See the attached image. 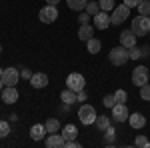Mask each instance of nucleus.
I'll return each instance as SVG.
<instances>
[{
    "label": "nucleus",
    "mask_w": 150,
    "mask_h": 148,
    "mask_svg": "<svg viewBox=\"0 0 150 148\" xmlns=\"http://www.w3.org/2000/svg\"><path fill=\"white\" fill-rule=\"evenodd\" d=\"M132 32H134L136 36L150 34V16H142V14H138V16L132 20Z\"/></svg>",
    "instance_id": "f257e3e1"
},
{
    "label": "nucleus",
    "mask_w": 150,
    "mask_h": 148,
    "mask_svg": "<svg viewBox=\"0 0 150 148\" xmlns=\"http://www.w3.org/2000/svg\"><path fill=\"white\" fill-rule=\"evenodd\" d=\"M108 58H110V62L114 66H122V64H126L128 60H130V54H128V48H124V46L120 44V46H116V48L110 50Z\"/></svg>",
    "instance_id": "f03ea898"
},
{
    "label": "nucleus",
    "mask_w": 150,
    "mask_h": 148,
    "mask_svg": "<svg viewBox=\"0 0 150 148\" xmlns=\"http://www.w3.org/2000/svg\"><path fill=\"white\" fill-rule=\"evenodd\" d=\"M96 110H94V106L90 104H82L80 108H78V118H80L82 124H94V120H96Z\"/></svg>",
    "instance_id": "7ed1b4c3"
},
{
    "label": "nucleus",
    "mask_w": 150,
    "mask_h": 148,
    "mask_svg": "<svg viewBox=\"0 0 150 148\" xmlns=\"http://www.w3.org/2000/svg\"><path fill=\"white\" fill-rule=\"evenodd\" d=\"M128 16H130V6H126V4H120V6H114L112 16H110V22L118 26V24L124 22Z\"/></svg>",
    "instance_id": "20e7f679"
},
{
    "label": "nucleus",
    "mask_w": 150,
    "mask_h": 148,
    "mask_svg": "<svg viewBox=\"0 0 150 148\" xmlns=\"http://www.w3.org/2000/svg\"><path fill=\"white\" fill-rule=\"evenodd\" d=\"M66 86H68L70 90L74 92H80L86 88V80H84V76L82 74H78V72H72L68 78H66Z\"/></svg>",
    "instance_id": "39448f33"
},
{
    "label": "nucleus",
    "mask_w": 150,
    "mask_h": 148,
    "mask_svg": "<svg viewBox=\"0 0 150 148\" xmlns=\"http://www.w3.org/2000/svg\"><path fill=\"white\" fill-rule=\"evenodd\" d=\"M38 18H40V22H44V24H52L54 20L58 18V10H56V6H44V8H40V12H38Z\"/></svg>",
    "instance_id": "423d86ee"
},
{
    "label": "nucleus",
    "mask_w": 150,
    "mask_h": 148,
    "mask_svg": "<svg viewBox=\"0 0 150 148\" xmlns=\"http://www.w3.org/2000/svg\"><path fill=\"white\" fill-rule=\"evenodd\" d=\"M132 82H134V86L148 84V68L146 66H136L134 72H132Z\"/></svg>",
    "instance_id": "0eeeda50"
},
{
    "label": "nucleus",
    "mask_w": 150,
    "mask_h": 148,
    "mask_svg": "<svg viewBox=\"0 0 150 148\" xmlns=\"http://www.w3.org/2000/svg\"><path fill=\"white\" fill-rule=\"evenodd\" d=\"M18 80H20V70L4 68V74H2V82H4V86H16Z\"/></svg>",
    "instance_id": "6e6552de"
},
{
    "label": "nucleus",
    "mask_w": 150,
    "mask_h": 148,
    "mask_svg": "<svg viewBox=\"0 0 150 148\" xmlns=\"http://www.w3.org/2000/svg\"><path fill=\"white\" fill-rule=\"evenodd\" d=\"M110 110H112V118H114L116 122H126L128 116H130V112H128V108H126V104H114Z\"/></svg>",
    "instance_id": "1a4fd4ad"
},
{
    "label": "nucleus",
    "mask_w": 150,
    "mask_h": 148,
    "mask_svg": "<svg viewBox=\"0 0 150 148\" xmlns=\"http://www.w3.org/2000/svg\"><path fill=\"white\" fill-rule=\"evenodd\" d=\"M110 16L106 14V10H100L98 14H94V26L98 28V30H106L108 26H110Z\"/></svg>",
    "instance_id": "9d476101"
},
{
    "label": "nucleus",
    "mask_w": 150,
    "mask_h": 148,
    "mask_svg": "<svg viewBox=\"0 0 150 148\" xmlns=\"http://www.w3.org/2000/svg\"><path fill=\"white\" fill-rule=\"evenodd\" d=\"M16 100H18V90L14 86H4V90H2V102L14 104Z\"/></svg>",
    "instance_id": "9b49d317"
},
{
    "label": "nucleus",
    "mask_w": 150,
    "mask_h": 148,
    "mask_svg": "<svg viewBox=\"0 0 150 148\" xmlns=\"http://www.w3.org/2000/svg\"><path fill=\"white\" fill-rule=\"evenodd\" d=\"M120 44L124 46V48H132V46H136V34L132 32V28H130V30H124V32L120 34Z\"/></svg>",
    "instance_id": "f8f14e48"
},
{
    "label": "nucleus",
    "mask_w": 150,
    "mask_h": 148,
    "mask_svg": "<svg viewBox=\"0 0 150 148\" xmlns=\"http://www.w3.org/2000/svg\"><path fill=\"white\" fill-rule=\"evenodd\" d=\"M46 146L48 148H58V146H66V140L62 134H56V132H52V134H48L46 138Z\"/></svg>",
    "instance_id": "ddd939ff"
},
{
    "label": "nucleus",
    "mask_w": 150,
    "mask_h": 148,
    "mask_svg": "<svg viewBox=\"0 0 150 148\" xmlns=\"http://www.w3.org/2000/svg\"><path fill=\"white\" fill-rule=\"evenodd\" d=\"M30 84H32L34 88H46L48 86V76L44 72H36V74H32V78H30Z\"/></svg>",
    "instance_id": "4468645a"
},
{
    "label": "nucleus",
    "mask_w": 150,
    "mask_h": 148,
    "mask_svg": "<svg viewBox=\"0 0 150 148\" xmlns=\"http://www.w3.org/2000/svg\"><path fill=\"white\" fill-rule=\"evenodd\" d=\"M128 122H130L132 128H144V126H146V118H144L140 112H134V114L128 116Z\"/></svg>",
    "instance_id": "2eb2a0df"
},
{
    "label": "nucleus",
    "mask_w": 150,
    "mask_h": 148,
    "mask_svg": "<svg viewBox=\"0 0 150 148\" xmlns=\"http://www.w3.org/2000/svg\"><path fill=\"white\" fill-rule=\"evenodd\" d=\"M46 134L48 132H46V126L44 124H34L30 128V138H32V140H42Z\"/></svg>",
    "instance_id": "dca6fc26"
},
{
    "label": "nucleus",
    "mask_w": 150,
    "mask_h": 148,
    "mask_svg": "<svg viewBox=\"0 0 150 148\" xmlns=\"http://www.w3.org/2000/svg\"><path fill=\"white\" fill-rule=\"evenodd\" d=\"M60 100L64 104H74V102H78V94L74 90H70V88H66V90L60 92Z\"/></svg>",
    "instance_id": "f3484780"
},
{
    "label": "nucleus",
    "mask_w": 150,
    "mask_h": 148,
    "mask_svg": "<svg viewBox=\"0 0 150 148\" xmlns=\"http://www.w3.org/2000/svg\"><path fill=\"white\" fill-rule=\"evenodd\" d=\"M92 36H94V28L90 24H82L80 28H78V38H80V40L86 42V40H90Z\"/></svg>",
    "instance_id": "a211bd4d"
},
{
    "label": "nucleus",
    "mask_w": 150,
    "mask_h": 148,
    "mask_svg": "<svg viewBox=\"0 0 150 148\" xmlns=\"http://www.w3.org/2000/svg\"><path fill=\"white\" fill-rule=\"evenodd\" d=\"M86 48H88V52L90 54H98L100 52V48H102V44H100V40L98 38H90V40H86Z\"/></svg>",
    "instance_id": "6ab92c4d"
},
{
    "label": "nucleus",
    "mask_w": 150,
    "mask_h": 148,
    "mask_svg": "<svg viewBox=\"0 0 150 148\" xmlns=\"http://www.w3.org/2000/svg\"><path fill=\"white\" fill-rule=\"evenodd\" d=\"M76 134H78V130H76L74 124H66L64 128H62V136H64V140H74Z\"/></svg>",
    "instance_id": "aec40b11"
},
{
    "label": "nucleus",
    "mask_w": 150,
    "mask_h": 148,
    "mask_svg": "<svg viewBox=\"0 0 150 148\" xmlns=\"http://www.w3.org/2000/svg\"><path fill=\"white\" fill-rule=\"evenodd\" d=\"M66 2H68L70 10H76V12L86 10V4H88V0H66Z\"/></svg>",
    "instance_id": "412c9836"
},
{
    "label": "nucleus",
    "mask_w": 150,
    "mask_h": 148,
    "mask_svg": "<svg viewBox=\"0 0 150 148\" xmlns=\"http://www.w3.org/2000/svg\"><path fill=\"white\" fill-rule=\"evenodd\" d=\"M94 126H96L100 132H104V130L110 126V118H108V116H104V114H102V116H96V120H94Z\"/></svg>",
    "instance_id": "4be33fe9"
},
{
    "label": "nucleus",
    "mask_w": 150,
    "mask_h": 148,
    "mask_svg": "<svg viewBox=\"0 0 150 148\" xmlns=\"http://www.w3.org/2000/svg\"><path fill=\"white\" fill-rule=\"evenodd\" d=\"M44 126H46L48 134H52V132H58V130H60V122H58V118H48Z\"/></svg>",
    "instance_id": "5701e85b"
},
{
    "label": "nucleus",
    "mask_w": 150,
    "mask_h": 148,
    "mask_svg": "<svg viewBox=\"0 0 150 148\" xmlns=\"http://www.w3.org/2000/svg\"><path fill=\"white\" fill-rule=\"evenodd\" d=\"M98 4H100V10H106V12H112L116 6L114 0H98Z\"/></svg>",
    "instance_id": "b1692460"
},
{
    "label": "nucleus",
    "mask_w": 150,
    "mask_h": 148,
    "mask_svg": "<svg viewBox=\"0 0 150 148\" xmlns=\"http://www.w3.org/2000/svg\"><path fill=\"white\" fill-rule=\"evenodd\" d=\"M136 8H138V14H142V16H150V2L148 0H142Z\"/></svg>",
    "instance_id": "393cba45"
},
{
    "label": "nucleus",
    "mask_w": 150,
    "mask_h": 148,
    "mask_svg": "<svg viewBox=\"0 0 150 148\" xmlns=\"http://www.w3.org/2000/svg\"><path fill=\"white\" fill-rule=\"evenodd\" d=\"M86 12H88L90 16L98 14V12H100V4H98V2H94V0H90V2L86 4Z\"/></svg>",
    "instance_id": "a878e982"
},
{
    "label": "nucleus",
    "mask_w": 150,
    "mask_h": 148,
    "mask_svg": "<svg viewBox=\"0 0 150 148\" xmlns=\"http://www.w3.org/2000/svg\"><path fill=\"white\" fill-rule=\"evenodd\" d=\"M114 100H116V104H126V100H128L126 90H116L114 92Z\"/></svg>",
    "instance_id": "bb28decb"
},
{
    "label": "nucleus",
    "mask_w": 150,
    "mask_h": 148,
    "mask_svg": "<svg viewBox=\"0 0 150 148\" xmlns=\"http://www.w3.org/2000/svg\"><path fill=\"white\" fill-rule=\"evenodd\" d=\"M10 134V124L6 120H0V138H6Z\"/></svg>",
    "instance_id": "cd10ccee"
},
{
    "label": "nucleus",
    "mask_w": 150,
    "mask_h": 148,
    "mask_svg": "<svg viewBox=\"0 0 150 148\" xmlns=\"http://www.w3.org/2000/svg\"><path fill=\"white\" fill-rule=\"evenodd\" d=\"M134 146H138V148H146V146H150V142H148V138L146 136H136V140H134Z\"/></svg>",
    "instance_id": "c85d7f7f"
},
{
    "label": "nucleus",
    "mask_w": 150,
    "mask_h": 148,
    "mask_svg": "<svg viewBox=\"0 0 150 148\" xmlns=\"http://www.w3.org/2000/svg\"><path fill=\"white\" fill-rule=\"evenodd\" d=\"M128 54H130L132 60H138V58L142 56V50H140L138 46H132V48H128Z\"/></svg>",
    "instance_id": "c756f323"
},
{
    "label": "nucleus",
    "mask_w": 150,
    "mask_h": 148,
    "mask_svg": "<svg viewBox=\"0 0 150 148\" xmlns=\"http://www.w3.org/2000/svg\"><path fill=\"white\" fill-rule=\"evenodd\" d=\"M114 128H112V126H108V128H106V130H104V136H106V142H108V144H112V142H114Z\"/></svg>",
    "instance_id": "7c9ffc66"
},
{
    "label": "nucleus",
    "mask_w": 150,
    "mask_h": 148,
    "mask_svg": "<svg viewBox=\"0 0 150 148\" xmlns=\"http://www.w3.org/2000/svg\"><path fill=\"white\" fill-rule=\"evenodd\" d=\"M140 98H142V100H150V84L140 86Z\"/></svg>",
    "instance_id": "2f4dec72"
},
{
    "label": "nucleus",
    "mask_w": 150,
    "mask_h": 148,
    "mask_svg": "<svg viewBox=\"0 0 150 148\" xmlns=\"http://www.w3.org/2000/svg\"><path fill=\"white\" fill-rule=\"evenodd\" d=\"M104 106H106V108H112V106H114L116 104V100H114V94H106V96H104Z\"/></svg>",
    "instance_id": "473e14b6"
},
{
    "label": "nucleus",
    "mask_w": 150,
    "mask_h": 148,
    "mask_svg": "<svg viewBox=\"0 0 150 148\" xmlns=\"http://www.w3.org/2000/svg\"><path fill=\"white\" fill-rule=\"evenodd\" d=\"M78 20H80L82 24H88V22H90V14H88V12H80Z\"/></svg>",
    "instance_id": "72a5a7b5"
},
{
    "label": "nucleus",
    "mask_w": 150,
    "mask_h": 148,
    "mask_svg": "<svg viewBox=\"0 0 150 148\" xmlns=\"http://www.w3.org/2000/svg\"><path fill=\"white\" fill-rule=\"evenodd\" d=\"M20 76H22V78H28V80H30V78H32V72H30L28 68H22V70H20Z\"/></svg>",
    "instance_id": "f704fd0d"
},
{
    "label": "nucleus",
    "mask_w": 150,
    "mask_h": 148,
    "mask_svg": "<svg viewBox=\"0 0 150 148\" xmlns=\"http://www.w3.org/2000/svg\"><path fill=\"white\" fill-rule=\"evenodd\" d=\"M80 144L76 142V140H66V148H78Z\"/></svg>",
    "instance_id": "c9c22d12"
},
{
    "label": "nucleus",
    "mask_w": 150,
    "mask_h": 148,
    "mask_svg": "<svg viewBox=\"0 0 150 148\" xmlns=\"http://www.w3.org/2000/svg\"><path fill=\"white\" fill-rule=\"evenodd\" d=\"M78 94V102H84L86 100V90H80V92H76Z\"/></svg>",
    "instance_id": "e433bc0d"
},
{
    "label": "nucleus",
    "mask_w": 150,
    "mask_h": 148,
    "mask_svg": "<svg viewBox=\"0 0 150 148\" xmlns=\"http://www.w3.org/2000/svg\"><path fill=\"white\" fill-rule=\"evenodd\" d=\"M124 4L130 6V8H134V6H138V0H124Z\"/></svg>",
    "instance_id": "4c0bfd02"
},
{
    "label": "nucleus",
    "mask_w": 150,
    "mask_h": 148,
    "mask_svg": "<svg viewBox=\"0 0 150 148\" xmlns=\"http://www.w3.org/2000/svg\"><path fill=\"white\" fill-rule=\"evenodd\" d=\"M60 0H46V4H50V6H56Z\"/></svg>",
    "instance_id": "58836bf2"
},
{
    "label": "nucleus",
    "mask_w": 150,
    "mask_h": 148,
    "mask_svg": "<svg viewBox=\"0 0 150 148\" xmlns=\"http://www.w3.org/2000/svg\"><path fill=\"white\" fill-rule=\"evenodd\" d=\"M2 90H4V82L0 80V94H2Z\"/></svg>",
    "instance_id": "ea45409f"
},
{
    "label": "nucleus",
    "mask_w": 150,
    "mask_h": 148,
    "mask_svg": "<svg viewBox=\"0 0 150 148\" xmlns=\"http://www.w3.org/2000/svg\"><path fill=\"white\" fill-rule=\"evenodd\" d=\"M2 74H4V68H0V80H2Z\"/></svg>",
    "instance_id": "a19ab883"
},
{
    "label": "nucleus",
    "mask_w": 150,
    "mask_h": 148,
    "mask_svg": "<svg viewBox=\"0 0 150 148\" xmlns=\"http://www.w3.org/2000/svg\"><path fill=\"white\" fill-rule=\"evenodd\" d=\"M0 54H2V46H0Z\"/></svg>",
    "instance_id": "79ce46f5"
},
{
    "label": "nucleus",
    "mask_w": 150,
    "mask_h": 148,
    "mask_svg": "<svg viewBox=\"0 0 150 148\" xmlns=\"http://www.w3.org/2000/svg\"><path fill=\"white\" fill-rule=\"evenodd\" d=\"M140 2H142V0H138V4H140Z\"/></svg>",
    "instance_id": "37998d69"
}]
</instances>
